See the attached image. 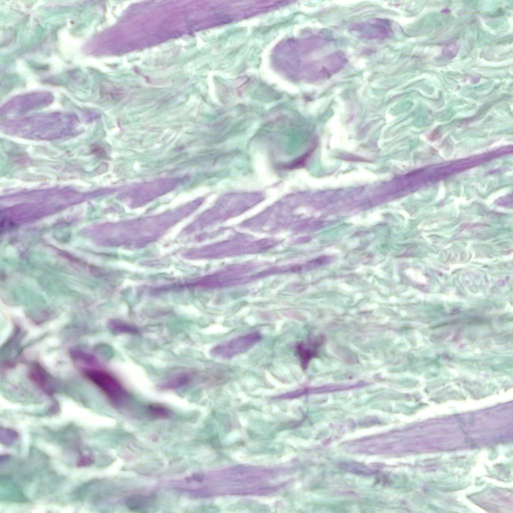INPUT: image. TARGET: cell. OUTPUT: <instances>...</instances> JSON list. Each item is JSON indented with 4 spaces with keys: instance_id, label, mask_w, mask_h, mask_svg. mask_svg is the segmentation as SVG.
I'll return each mask as SVG.
<instances>
[{
    "instance_id": "obj_12",
    "label": "cell",
    "mask_w": 513,
    "mask_h": 513,
    "mask_svg": "<svg viewBox=\"0 0 513 513\" xmlns=\"http://www.w3.org/2000/svg\"><path fill=\"white\" fill-rule=\"evenodd\" d=\"M79 461V465L80 466H85L91 464L92 462V459L89 456L83 457Z\"/></svg>"
},
{
    "instance_id": "obj_8",
    "label": "cell",
    "mask_w": 513,
    "mask_h": 513,
    "mask_svg": "<svg viewBox=\"0 0 513 513\" xmlns=\"http://www.w3.org/2000/svg\"><path fill=\"white\" fill-rule=\"evenodd\" d=\"M71 355L73 359L77 362L80 363L83 365H96L97 364L96 358L85 352L76 350L72 352Z\"/></svg>"
},
{
    "instance_id": "obj_10",
    "label": "cell",
    "mask_w": 513,
    "mask_h": 513,
    "mask_svg": "<svg viewBox=\"0 0 513 513\" xmlns=\"http://www.w3.org/2000/svg\"><path fill=\"white\" fill-rule=\"evenodd\" d=\"M458 50V44L453 42L445 45L443 48L442 53L446 57L452 58L456 55Z\"/></svg>"
},
{
    "instance_id": "obj_9",
    "label": "cell",
    "mask_w": 513,
    "mask_h": 513,
    "mask_svg": "<svg viewBox=\"0 0 513 513\" xmlns=\"http://www.w3.org/2000/svg\"><path fill=\"white\" fill-rule=\"evenodd\" d=\"M149 410L151 414L159 418H166L170 413L167 408L159 404L150 405Z\"/></svg>"
},
{
    "instance_id": "obj_6",
    "label": "cell",
    "mask_w": 513,
    "mask_h": 513,
    "mask_svg": "<svg viewBox=\"0 0 513 513\" xmlns=\"http://www.w3.org/2000/svg\"><path fill=\"white\" fill-rule=\"evenodd\" d=\"M191 379L190 374L187 373H180L167 379L160 385L162 389H175L187 384Z\"/></svg>"
},
{
    "instance_id": "obj_7",
    "label": "cell",
    "mask_w": 513,
    "mask_h": 513,
    "mask_svg": "<svg viewBox=\"0 0 513 513\" xmlns=\"http://www.w3.org/2000/svg\"><path fill=\"white\" fill-rule=\"evenodd\" d=\"M108 326L110 330L117 334L135 335L139 333L136 327L120 320H111L108 322Z\"/></svg>"
},
{
    "instance_id": "obj_5",
    "label": "cell",
    "mask_w": 513,
    "mask_h": 513,
    "mask_svg": "<svg viewBox=\"0 0 513 513\" xmlns=\"http://www.w3.org/2000/svg\"><path fill=\"white\" fill-rule=\"evenodd\" d=\"M46 372L39 365H34L30 370L29 376L30 379L45 392L50 393L51 392V382Z\"/></svg>"
},
{
    "instance_id": "obj_1",
    "label": "cell",
    "mask_w": 513,
    "mask_h": 513,
    "mask_svg": "<svg viewBox=\"0 0 513 513\" xmlns=\"http://www.w3.org/2000/svg\"><path fill=\"white\" fill-rule=\"evenodd\" d=\"M84 373L114 404L119 406L126 402L128 398L127 391L112 375L96 368H87Z\"/></svg>"
},
{
    "instance_id": "obj_3",
    "label": "cell",
    "mask_w": 513,
    "mask_h": 513,
    "mask_svg": "<svg viewBox=\"0 0 513 513\" xmlns=\"http://www.w3.org/2000/svg\"><path fill=\"white\" fill-rule=\"evenodd\" d=\"M350 31L359 38L367 39H383L393 33L390 22L382 19L356 23L350 27Z\"/></svg>"
},
{
    "instance_id": "obj_4",
    "label": "cell",
    "mask_w": 513,
    "mask_h": 513,
    "mask_svg": "<svg viewBox=\"0 0 513 513\" xmlns=\"http://www.w3.org/2000/svg\"><path fill=\"white\" fill-rule=\"evenodd\" d=\"M322 338H317L302 342L296 347V352L300 359L302 367L305 369L310 360L317 354L318 349L322 344Z\"/></svg>"
},
{
    "instance_id": "obj_2",
    "label": "cell",
    "mask_w": 513,
    "mask_h": 513,
    "mask_svg": "<svg viewBox=\"0 0 513 513\" xmlns=\"http://www.w3.org/2000/svg\"><path fill=\"white\" fill-rule=\"evenodd\" d=\"M262 338L259 332H253L236 337L214 347L210 355L216 358L231 359L250 350Z\"/></svg>"
},
{
    "instance_id": "obj_13",
    "label": "cell",
    "mask_w": 513,
    "mask_h": 513,
    "mask_svg": "<svg viewBox=\"0 0 513 513\" xmlns=\"http://www.w3.org/2000/svg\"><path fill=\"white\" fill-rule=\"evenodd\" d=\"M450 10H449L448 9L446 8V9H444L442 10L441 11V13H443V14H448V13H450Z\"/></svg>"
},
{
    "instance_id": "obj_11",
    "label": "cell",
    "mask_w": 513,
    "mask_h": 513,
    "mask_svg": "<svg viewBox=\"0 0 513 513\" xmlns=\"http://www.w3.org/2000/svg\"><path fill=\"white\" fill-rule=\"evenodd\" d=\"M4 433L2 431H1V435H4V436H1V438H4V440H5L4 441H5V440H7L6 441H8L7 440H9V443L10 442L12 441L11 440L13 441L14 440L16 439L18 437L16 432L14 431L13 430L4 429Z\"/></svg>"
}]
</instances>
